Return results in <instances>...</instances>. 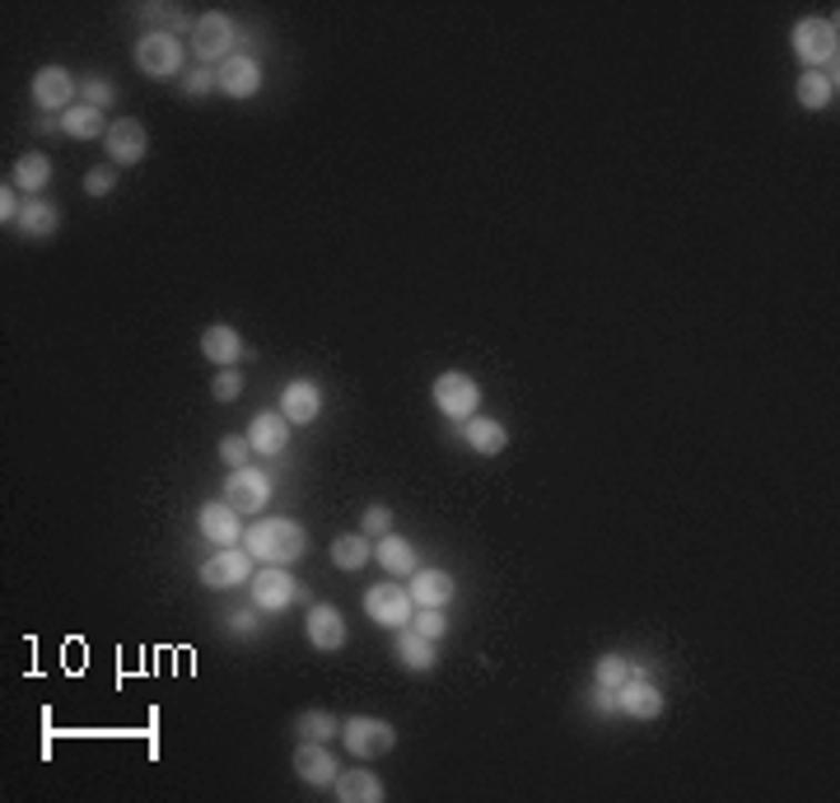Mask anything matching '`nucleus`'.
<instances>
[{"instance_id":"nucleus-42","label":"nucleus","mask_w":840,"mask_h":803,"mask_svg":"<svg viewBox=\"0 0 840 803\" xmlns=\"http://www.w3.org/2000/svg\"><path fill=\"white\" fill-rule=\"evenodd\" d=\"M135 10H141L145 19H169L173 14V6H135Z\"/></svg>"},{"instance_id":"nucleus-26","label":"nucleus","mask_w":840,"mask_h":803,"mask_svg":"<svg viewBox=\"0 0 840 803\" xmlns=\"http://www.w3.org/2000/svg\"><path fill=\"white\" fill-rule=\"evenodd\" d=\"M108 118L99 113V108H89V103H75V108H65L61 113V131L71 141H99V136H108Z\"/></svg>"},{"instance_id":"nucleus-34","label":"nucleus","mask_w":840,"mask_h":803,"mask_svg":"<svg viewBox=\"0 0 840 803\" xmlns=\"http://www.w3.org/2000/svg\"><path fill=\"white\" fill-rule=\"evenodd\" d=\"M412 631H421L425 640H444V636H448L444 608H416V612H412Z\"/></svg>"},{"instance_id":"nucleus-39","label":"nucleus","mask_w":840,"mask_h":803,"mask_svg":"<svg viewBox=\"0 0 840 803\" xmlns=\"http://www.w3.org/2000/svg\"><path fill=\"white\" fill-rule=\"evenodd\" d=\"M183 89H188V94L192 99H201V94H206V89H220V80H215V71H211V65H196V71L183 80Z\"/></svg>"},{"instance_id":"nucleus-15","label":"nucleus","mask_w":840,"mask_h":803,"mask_svg":"<svg viewBox=\"0 0 840 803\" xmlns=\"http://www.w3.org/2000/svg\"><path fill=\"white\" fill-rule=\"evenodd\" d=\"M196 528H201V538L215 542V547H239V542H243L239 509H234L230 500H211V505H201Z\"/></svg>"},{"instance_id":"nucleus-10","label":"nucleus","mask_w":840,"mask_h":803,"mask_svg":"<svg viewBox=\"0 0 840 803\" xmlns=\"http://www.w3.org/2000/svg\"><path fill=\"white\" fill-rule=\"evenodd\" d=\"M103 145H108V160L118 164V169H135L150 154V136H145V122L141 118H118L108 126V136H103Z\"/></svg>"},{"instance_id":"nucleus-9","label":"nucleus","mask_w":840,"mask_h":803,"mask_svg":"<svg viewBox=\"0 0 840 803\" xmlns=\"http://www.w3.org/2000/svg\"><path fill=\"white\" fill-rule=\"evenodd\" d=\"M196 575H201V585H206V589H239V585H247V579H253L257 570H253V556H247V551L224 547V551L206 556Z\"/></svg>"},{"instance_id":"nucleus-22","label":"nucleus","mask_w":840,"mask_h":803,"mask_svg":"<svg viewBox=\"0 0 840 803\" xmlns=\"http://www.w3.org/2000/svg\"><path fill=\"white\" fill-rule=\"evenodd\" d=\"M201 355H206L211 365H220V369H234L239 355H243V337L230 323H211L206 332H201Z\"/></svg>"},{"instance_id":"nucleus-37","label":"nucleus","mask_w":840,"mask_h":803,"mask_svg":"<svg viewBox=\"0 0 840 803\" xmlns=\"http://www.w3.org/2000/svg\"><path fill=\"white\" fill-rule=\"evenodd\" d=\"M239 393H243V374H239V365H234V369H220V374H215V384H211V397H215V402H239Z\"/></svg>"},{"instance_id":"nucleus-6","label":"nucleus","mask_w":840,"mask_h":803,"mask_svg":"<svg viewBox=\"0 0 840 803\" xmlns=\"http://www.w3.org/2000/svg\"><path fill=\"white\" fill-rule=\"evenodd\" d=\"M412 612H416L412 589H402V585H374V589H365V617L374 621V627L402 631V627H412Z\"/></svg>"},{"instance_id":"nucleus-38","label":"nucleus","mask_w":840,"mask_h":803,"mask_svg":"<svg viewBox=\"0 0 840 803\" xmlns=\"http://www.w3.org/2000/svg\"><path fill=\"white\" fill-rule=\"evenodd\" d=\"M118 183H122V177L112 173V169H89V173H84V196H108Z\"/></svg>"},{"instance_id":"nucleus-28","label":"nucleus","mask_w":840,"mask_h":803,"mask_svg":"<svg viewBox=\"0 0 840 803\" xmlns=\"http://www.w3.org/2000/svg\"><path fill=\"white\" fill-rule=\"evenodd\" d=\"M397 659L412 668V673H425V668H435V640H425L421 631L402 627L397 631Z\"/></svg>"},{"instance_id":"nucleus-2","label":"nucleus","mask_w":840,"mask_h":803,"mask_svg":"<svg viewBox=\"0 0 840 803\" xmlns=\"http://www.w3.org/2000/svg\"><path fill=\"white\" fill-rule=\"evenodd\" d=\"M793 57H799L808 71L836 75V61H840V29H836V19H822V14L799 19V24H793Z\"/></svg>"},{"instance_id":"nucleus-14","label":"nucleus","mask_w":840,"mask_h":803,"mask_svg":"<svg viewBox=\"0 0 840 803\" xmlns=\"http://www.w3.org/2000/svg\"><path fill=\"white\" fill-rule=\"evenodd\" d=\"M75 75L65 71V65H38L33 75V103L42 113H65V108H75Z\"/></svg>"},{"instance_id":"nucleus-5","label":"nucleus","mask_w":840,"mask_h":803,"mask_svg":"<svg viewBox=\"0 0 840 803\" xmlns=\"http://www.w3.org/2000/svg\"><path fill=\"white\" fill-rule=\"evenodd\" d=\"M342 743H346L351 756H360V762H374V756H388L397 748V729L378 715H346Z\"/></svg>"},{"instance_id":"nucleus-8","label":"nucleus","mask_w":840,"mask_h":803,"mask_svg":"<svg viewBox=\"0 0 840 803\" xmlns=\"http://www.w3.org/2000/svg\"><path fill=\"white\" fill-rule=\"evenodd\" d=\"M247 593H253V608L257 612H285L294 598H300V585L285 566H262L253 579H247Z\"/></svg>"},{"instance_id":"nucleus-17","label":"nucleus","mask_w":840,"mask_h":803,"mask_svg":"<svg viewBox=\"0 0 840 803\" xmlns=\"http://www.w3.org/2000/svg\"><path fill=\"white\" fill-rule=\"evenodd\" d=\"M412 602L416 608H448L453 598H458V579H453L448 570H439V566H416V575H412Z\"/></svg>"},{"instance_id":"nucleus-1","label":"nucleus","mask_w":840,"mask_h":803,"mask_svg":"<svg viewBox=\"0 0 840 803\" xmlns=\"http://www.w3.org/2000/svg\"><path fill=\"white\" fill-rule=\"evenodd\" d=\"M243 551L262 566H294L308 551V528L294 519H257L243 528Z\"/></svg>"},{"instance_id":"nucleus-3","label":"nucleus","mask_w":840,"mask_h":803,"mask_svg":"<svg viewBox=\"0 0 840 803\" xmlns=\"http://www.w3.org/2000/svg\"><path fill=\"white\" fill-rule=\"evenodd\" d=\"M131 57H135V71L150 75V80H173L183 71V42H178V33H169V29L141 33Z\"/></svg>"},{"instance_id":"nucleus-40","label":"nucleus","mask_w":840,"mask_h":803,"mask_svg":"<svg viewBox=\"0 0 840 803\" xmlns=\"http://www.w3.org/2000/svg\"><path fill=\"white\" fill-rule=\"evenodd\" d=\"M19 215H24V206H19L14 187L6 183V187H0V220H6V225H19Z\"/></svg>"},{"instance_id":"nucleus-33","label":"nucleus","mask_w":840,"mask_h":803,"mask_svg":"<svg viewBox=\"0 0 840 803\" xmlns=\"http://www.w3.org/2000/svg\"><path fill=\"white\" fill-rule=\"evenodd\" d=\"M80 94H84V103H89V108H99V113H103L108 103H118V84H112L108 75H84Z\"/></svg>"},{"instance_id":"nucleus-41","label":"nucleus","mask_w":840,"mask_h":803,"mask_svg":"<svg viewBox=\"0 0 840 803\" xmlns=\"http://www.w3.org/2000/svg\"><path fill=\"white\" fill-rule=\"evenodd\" d=\"M230 631L253 636V631H257V608H253V612H234V617H230Z\"/></svg>"},{"instance_id":"nucleus-16","label":"nucleus","mask_w":840,"mask_h":803,"mask_svg":"<svg viewBox=\"0 0 840 803\" xmlns=\"http://www.w3.org/2000/svg\"><path fill=\"white\" fill-rule=\"evenodd\" d=\"M617 710L630 715V720H658L664 715V691H658L645 673H635V678H626L617 687Z\"/></svg>"},{"instance_id":"nucleus-32","label":"nucleus","mask_w":840,"mask_h":803,"mask_svg":"<svg viewBox=\"0 0 840 803\" xmlns=\"http://www.w3.org/2000/svg\"><path fill=\"white\" fill-rule=\"evenodd\" d=\"M640 673V668H635L630 659H621V654H603L598 663H594V682L598 687H607V691H617L626 678H635Z\"/></svg>"},{"instance_id":"nucleus-7","label":"nucleus","mask_w":840,"mask_h":803,"mask_svg":"<svg viewBox=\"0 0 840 803\" xmlns=\"http://www.w3.org/2000/svg\"><path fill=\"white\" fill-rule=\"evenodd\" d=\"M192 52L196 61H230L234 57V19L220 14V10H206L192 24Z\"/></svg>"},{"instance_id":"nucleus-19","label":"nucleus","mask_w":840,"mask_h":803,"mask_svg":"<svg viewBox=\"0 0 840 803\" xmlns=\"http://www.w3.org/2000/svg\"><path fill=\"white\" fill-rule=\"evenodd\" d=\"M317 411H323V388H317L313 378H294V384H285L281 416L290 426H308V420H317Z\"/></svg>"},{"instance_id":"nucleus-27","label":"nucleus","mask_w":840,"mask_h":803,"mask_svg":"<svg viewBox=\"0 0 840 803\" xmlns=\"http://www.w3.org/2000/svg\"><path fill=\"white\" fill-rule=\"evenodd\" d=\"M57 225H61V211L52 206V201H42V196H33L24 206V215H19V234H29V238H52Z\"/></svg>"},{"instance_id":"nucleus-36","label":"nucleus","mask_w":840,"mask_h":803,"mask_svg":"<svg viewBox=\"0 0 840 803\" xmlns=\"http://www.w3.org/2000/svg\"><path fill=\"white\" fill-rule=\"evenodd\" d=\"M220 458H224V467H247V458H253V444H247V435H224L220 439Z\"/></svg>"},{"instance_id":"nucleus-12","label":"nucleus","mask_w":840,"mask_h":803,"mask_svg":"<svg viewBox=\"0 0 840 803\" xmlns=\"http://www.w3.org/2000/svg\"><path fill=\"white\" fill-rule=\"evenodd\" d=\"M304 636H308V644L317 654H336L346 644V636H351L342 608H332V602H313L308 617H304Z\"/></svg>"},{"instance_id":"nucleus-18","label":"nucleus","mask_w":840,"mask_h":803,"mask_svg":"<svg viewBox=\"0 0 840 803\" xmlns=\"http://www.w3.org/2000/svg\"><path fill=\"white\" fill-rule=\"evenodd\" d=\"M215 80H220V94H230V99H253L257 89H262V65L257 57H230V61H220L215 65Z\"/></svg>"},{"instance_id":"nucleus-35","label":"nucleus","mask_w":840,"mask_h":803,"mask_svg":"<svg viewBox=\"0 0 840 803\" xmlns=\"http://www.w3.org/2000/svg\"><path fill=\"white\" fill-rule=\"evenodd\" d=\"M360 532H365V538H388V532H393V509L388 505H370L365 509V515H360Z\"/></svg>"},{"instance_id":"nucleus-29","label":"nucleus","mask_w":840,"mask_h":803,"mask_svg":"<svg viewBox=\"0 0 840 803\" xmlns=\"http://www.w3.org/2000/svg\"><path fill=\"white\" fill-rule=\"evenodd\" d=\"M370 561H374V547H370L365 532H342V538L332 542V566L336 570H360Z\"/></svg>"},{"instance_id":"nucleus-24","label":"nucleus","mask_w":840,"mask_h":803,"mask_svg":"<svg viewBox=\"0 0 840 803\" xmlns=\"http://www.w3.org/2000/svg\"><path fill=\"white\" fill-rule=\"evenodd\" d=\"M374 561H378L383 570H388V575H397V579H402V575L412 579L416 566H421V561H416V547L406 542V538H397V532H388V538H378V542H374Z\"/></svg>"},{"instance_id":"nucleus-11","label":"nucleus","mask_w":840,"mask_h":803,"mask_svg":"<svg viewBox=\"0 0 840 803\" xmlns=\"http://www.w3.org/2000/svg\"><path fill=\"white\" fill-rule=\"evenodd\" d=\"M224 500H230L239 515H262L271 505V477L262 467H234L230 481H224Z\"/></svg>"},{"instance_id":"nucleus-20","label":"nucleus","mask_w":840,"mask_h":803,"mask_svg":"<svg viewBox=\"0 0 840 803\" xmlns=\"http://www.w3.org/2000/svg\"><path fill=\"white\" fill-rule=\"evenodd\" d=\"M463 444H467L472 454L495 458V454H505V449H509V430L499 426V420H490V416L476 411L472 420H463Z\"/></svg>"},{"instance_id":"nucleus-25","label":"nucleus","mask_w":840,"mask_h":803,"mask_svg":"<svg viewBox=\"0 0 840 803\" xmlns=\"http://www.w3.org/2000/svg\"><path fill=\"white\" fill-rule=\"evenodd\" d=\"M10 183L19 187V192H29V196H38L42 187L52 183V160L42 150H29V154H19L14 160V173H10Z\"/></svg>"},{"instance_id":"nucleus-4","label":"nucleus","mask_w":840,"mask_h":803,"mask_svg":"<svg viewBox=\"0 0 840 803\" xmlns=\"http://www.w3.org/2000/svg\"><path fill=\"white\" fill-rule=\"evenodd\" d=\"M429 397H435V407L448 420H458V426L482 411V384H476L472 374H463V369H444L435 378V388H429Z\"/></svg>"},{"instance_id":"nucleus-21","label":"nucleus","mask_w":840,"mask_h":803,"mask_svg":"<svg viewBox=\"0 0 840 803\" xmlns=\"http://www.w3.org/2000/svg\"><path fill=\"white\" fill-rule=\"evenodd\" d=\"M247 444H253V454H266V458L285 454V444H290V420H285L281 411L253 416V426H247Z\"/></svg>"},{"instance_id":"nucleus-23","label":"nucleus","mask_w":840,"mask_h":803,"mask_svg":"<svg viewBox=\"0 0 840 803\" xmlns=\"http://www.w3.org/2000/svg\"><path fill=\"white\" fill-rule=\"evenodd\" d=\"M332 794L342 799V803H383V799H388L383 780H378L374 771H365V766H355V771H342V775H336Z\"/></svg>"},{"instance_id":"nucleus-13","label":"nucleus","mask_w":840,"mask_h":803,"mask_svg":"<svg viewBox=\"0 0 840 803\" xmlns=\"http://www.w3.org/2000/svg\"><path fill=\"white\" fill-rule=\"evenodd\" d=\"M294 775L313 790H327V785H336V775H342V762H336V752L327 743L300 739V748H294Z\"/></svg>"},{"instance_id":"nucleus-31","label":"nucleus","mask_w":840,"mask_h":803,"mask_svg":"<svg viewBox=\"0 0 840 803\" xmlns=\"http://www.w3.org/2000/svg\"><path fill=\"white\" fill-rule=\"evenodd\" d=\"M836 89H840V80L836 75H827V71H803L799 75V103L803 108H831L836 103Z\"/></svg>"},{"instance_id":"nucleus-30","label":"nucleus","mask_w":840,"mask_h":803,"mask_svg":"<svg viewBox=\"0 0 840 803\" xmlns=\"http://www.w3.org/2000/svg\"><path fill=\"white\" fill-rule=\"evenodd\" d=\"M294 733L308 743H332V739H342V720H336L332 710H304V715H294Z\"/></svg>"}]
</instances>
